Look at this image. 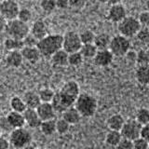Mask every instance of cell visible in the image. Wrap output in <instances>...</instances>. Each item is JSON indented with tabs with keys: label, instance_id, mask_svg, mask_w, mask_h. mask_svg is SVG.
<instances>
[{
	"label": "cell",
	"instance_id": "1",
	"mask_svg": "<svg viewBox=\"0 0 149 149\" xmlns=\"http://www.w3.org/2000/svg\"><path fill=\"white\" fill-rule=\"evenodd\" d=\"M80 93V88L77 81L69 80L65 82L58 91L55 92L51 104L56 113L62 114L64 110L74 104L77 98Z\"/></svg>",
	"mask_w": 149,
	"mask_h": 149
},
{
	"label": "cell",
	"instance_id": "2",
	"mask_svg": "<svg viewBox=\"0 0 149 149\" xmlns=\"http://www.w3.org/2000/svg\"><path fill=\"white\" fill-rule=\"evenodd\" d=\"M36 47L42 56L50 57L56 51L63 49V36L60 34H48L38 40Z\"/></svg>",
	"mask_w": 149,
	"mask_h": 149
},
{
	"label": "cell",
	"instance_id": "3",
	"mask_svg": "<svg viewBox=\"0 0 149 149\" xmlns=\"http://www.w3.org/2000/svg\"><path fill=\"white\" fill-rule=\"evenodd\" d=\"M74 106L78 110L82 118H91L96 113L98 102L93 95L87 92H82L79 93Z\"/></svg>",
	"mask_w": 149,
	"mask_h": 149
},
{
	"label": "cell",
	"instance_id": "4",
	"mask_svg": "<svg viewBox=\"0 0 149 149\" xmlns=\"http://www.w3.org/2000/svg\"><path fill=\"white\" fill-rule=\"evenodd\" d=\"M9 143L10 146L14 148L22 149L26 148L30 146L33 141L32 133L29 130L24 127L13 129L9 134Z\"/></svg>",
	"mask_w": 149,
	"mask_h": 149
},
{
	"label": "cell",
	"instance_id": "5",
	"mask_svg": "<svg viewBox=\"0 0 149 149\" xmlns=\"http://www.w3.org/2000/svg\"><path fill=\"white\" fill-rule=\"evenodd\" d=\"M5 33L8 36L15 37L19 39H23L30 34V27L27 22H22L18 18L7 21Z\"/></svg>",
	"mask_w": 149,
	"mask_h": 149
},
{
	"label": "cell",
	"instance_id": "6",
	"mask_svg": "<svg viewBox=\"0 0 149 149\" xmlns=\"http://www.w3.org/2000/svg\"><path fill=\"white\" fill-rule=\"evenodd\" d=\"M139 20L132 16H126L123 20L118 22V29L120 35L126 37H133L136 36L137 33L141 29Z\"/></svg>",
	"mask_w": 149,
	"mask_h": 149
},
{
	"label": "cell",
	"instance_id": "7",
	"mask_svg": "<svg viewBox=\"0 0 149 149\" xmlns=\"http://www.w3.org/2000/svg\"><path fill=\"white\" fill-rule=\"evenodd\" d=\"M108 49L112 51L114 56H116V57L126 56L130 49V42L129 37H126L120 34L111 37Z\"/></svg>",
	"mask_w": 149,
	"mask_h": 149
},
{
	"label": "cell",
	"instance_id": "8",
	"mask_svg": "<svg viewBox=\"0 0 149 149\" xmlns=\"http://www.w3.org/2000/svg\"><path fill=\"white\" fill-rule=\"evenodd\" d=\"M82 42L79 34L74 31H68L63 36V49L68 53L80 50Z\"/></svg>",
	"mask_w": 149,
	"mask_h": 149
},
{
	"label": "cell",
	"instance_id": "9",
	"mask_svg": "<svg viewBox=\"0 0 149 149\" xmlns=\"http://www.w3.org/2000/svg\"><path fill=\"white\" fill-rule=\"evenodd\" d=\"M142 126L136 119H130L125 121L122 129L120 130V132L122 137L128 138L130 140L136 139L137 137L141 136Z\"/></svg>",
	"mask_w": 149,
	"mask_h": 149
},
{
	"label": "cell",
	"instance_id": "10",
	"mask_svg": "<svg viewBox=\"0 0 149 149\" xmlns=\"http://www.w3.org/2000/svg\"><path fill=\"white\" fill-rule=\"evenodd\" d=\"M19 10L20 6L15 0H3L0 2V14L7 21L16 19Z\"/></svg>",
	"mask_w": 149,
	"mask_h": 149
},
{
	"label": "cell",
	"instance_id": "11",
	"mask_svg": "<svg viewBox=\"0 0 149 149\" xmlns=\"http://www.w3.org/2000/svg\"><path fill=\"white\" fill-rule=\"evenodd\" d=\"M114 54L109 49H98L96 55L93 58V63L99 67H107L113 63Z\"/></svg>",
	"mask_w": 149,
	"mask_h": 149
},
{
	"label": "cell",
	"instance_id": "12",
	"mask_svg": "<svg viewBox=\"0 0 149 149\" xmlns=\"http://www.w3.org/2000/svg\"><path fill=\"white\" fill-rule=\"evenodd\" d=\"M127 16V10L122 4H114L111 5V7L108 9L107 17L112 22H119L121 20Z\"/></svg>",
	"mask_w": 149,
	"mask_h": 149
},
{
	"label": "cell",
	"instance_id": "13",
	"mask_svg": "<svg viewBox=\"0 0 149 149\" xmlns=\"http://www.w3.org/2000/svg\"><path fill=\"white\" fill-rule=\"evenodd\" d=\"M36 109L41 120L52 119L56 116V111L51 102H41Z\"/></svg>",
	"mask_w": 149,
	"mask_h": 149
},
{
	"label": "cell",
	"instance_id": "14",
	"mask_svg": "<svg viewBox=\"0 0 149 149\" xmlns=\"http://www.w3.org/2000/svg\"><path fill=\"white\" fill-rule=\"evenodd\" d=\"M23 116H24L25 123L29 126L31 129H37L40 127V124L42 122L41 118L37 114L36 109L35 108H27L23 112Z\"/></svg>",
	"mask_w": 149,
	"mask_h": 149
},
{
	"label": "cell",
	"instance_id": "15",
	"mask_svg": "<svg viewBox=\"0 0 149 149\" xmlns=\"http://www.w3.org/2000/svg\"><path fill=\"white\" fill-rule=\"evenodd\" d=\"M21 52L22 54V57L24 61L30 63H37L41 58V53L37 47H28L24 46L21 49Z\"/></svg>",
	"mask_w": 149,
	"mask_h": 149
},
{
	"label": "cell",
	"instance_id": "16",
	"mask_svg": "<svg viewBox=\"0 0 149 149\" xmlns=\"http://www.w3.org/2000/svg\"><path fill=\"white\" fill-rule=\"evenodd\" d=\"M23 61H24V59L22 57L21 50L8 51V54L6 55V58H5V62H6L7 66L14 69L21 67Z\"/></svg>",
	"mask_w": 149,
	"mask_h": 149
},
{
	"label": "cell",
	"instance_id": "17",
	"mask_svg": "<svg viewBox=\"0 0 149 149\" xmlns=\"http://www.w3.org/2000/svg\"><path fill=\"white\" fill-rule=\"evenodd\" d=\"M30 34L38 40L48 35V26L44 20L38 19L33 22L32 26L30 27Z\"/></svg>",
	"mask_w": 149,
	"mask_h": 149
},
{
	"label": "cell",
	"instance_id": "18",
	"mask_svg": "<svg viewBox=\"0 0 149 149\" xmlns=\"http://www.w3.org/2000/svg\"><path fill=\"white\" fill-rule=\"evenodd\" d=\"M62 118L65 119L70 125H76L80 122L82 116L74 106H71L62 113Z\"/></svg>",
	"mask_w": 149,
	"mask_h": 149
},
{
	"label": "cell",
	"instance_id": "19",
	"mask_svg": "<svg viewBox=\"0 0 149 149\" xmlns=\"http://www.w3.org/2000/svg\"><path fill=\"white\" fill-rule=\"evenodd\" d=\"M68 55L69 53L66 50L61 49L50 56L51 63L54 66H58V67L66 66V65H68Z\"/></svg>",
	"mask_w": 149,
	"mask_h": 149
},
{
	"label": "cell",
	"instance_id": "20",
	"mask_svg": "<svg viewBox=\"0 0 149 149\" xmlns=\"http://www.w3.org/2000/svg\"><path fill=\"white\" fill-rule=\"evenodd\" d=\"M6 116H7L9 124L11 125V127L13 129L24 127L25 124H26L24 116H23V114L21 113V112H17V111L11 110Z\"/></svg>",
	"mask_w": 149,
	"mask_h": 149
},
{
	"label": "cell",
	"instance_id": "21",
	"mask_svg": "<svg viewBox=\"0 0 149 149\" xmlns=\"http://www.w3.org/2000/svg\"><path fill=\"white\" fill-rule=\"evenodd\" d=\"M135 78L141 85H148L149 84V64L138 65L135 71Z\"/></svg>",
	"mask_w": 149,
	"mask_h": 149
},
{
	"label": "cell",
	"instance_id": "22",
	"mask_svg": "<svg viewBox=\"0 0 149 149\" xmlns=\"http://www.w3.org/2000/svg\"><path fill=\"white\" fill-rule=\"evenodd\" d=\"M22 99L24 101L25 104L28 108H35L36 109L41 102L38 93L33 91H28L24 92V94L22 96Z\"/></svg>",
	"mask_w": 149,
	"mask_h": 149
},
{
	"label": "cell",
	"instance_id": "23",
	"mask_svg": "<svg viewBox=\"0 0 149 149\" xmlns=\"http://www.w3.org/2000/svg\"><path fill=\"white\" fill-rule=\"evenodd\" d=\"M124 123H125V119L122 116V115L118 114V113L111 115L106 121L108 129L114 130H120L122 129Z\"/></svg>",
	"mask_w": 149,
	"mask_h": 149
},
{
	"label": "cell",
	"instance_id": "24",
	"mask_svg": "<svg viewBox=\"0 0 149 149\" xmlns=\"http://www.w3.org/2000/svg\"><path fill=\"white\" fill-rule=\"evenodd\" d=\"M24 44H23V39L15 38V37L8 36L4 41V48L8 51H13V50H21Z\"/></svg>",
	"mask_w": 149,
	"mask_h": 149
},
{
	"label": "cell",
	"instance_id": "25",
	"mask_svg": "<svg viewBox=\"0 0 149 149\" xmlns=\"http://www.w3.org/2000/svg\"><path fill=\"white\" fill-rule=\"evenodd\" d=\"M39 129L45 136H52L56 132V119L52 118L42 120Z\"/></svg>",
	"mask_w": 149,
	"mask_h": 149
},
{
	"label": "cell",
	"instance_id": "26",
	"mask_svg": "<svg viewBox=\"0 0 149 149\" xmlns=\"http://www.w3.org/2000/svg\"><path fill=\"white\" fill-rule=\"evenodd\" d=\"M111 41V36L107 33H100L95 35V38L93 43L97 47L98 49H104L109 48V44Z\"/></svg>",
	"mask_w": 149,
	"mask_h": 149
},
{
	"label": "cell",
	"instance_id": "27",
	"mask_svg": "<svg viewBox=\"0 0 149 149\" xmlns=\"http://www.w3.org/2000/svg\"><path fill=\"white\" fill-rule=\"evenodd\" d=\"M122 139V135H121L120 130H110L105 135V143L108 144L109 146L116 147V146L119 143L120 140Z\"/></svg>",
	"mask_w": 149,
	"mask_h": 149
},
{
	"label": "cell",
	"instance_id": "28",
	"mask_svg": "<svg viewBox=\"0 0 149 149\" xmlns=\"http://www.w3.org/2000/svg\"><path fill=\"white\" fill-rule=\"evenodd\" d=\"M81 54L83 55L84 59H93L96 55L98 49L94 45V43H88V44H82L80 50Z\"/></svg>",
	"mask_w": 149,
	"mask_h": 149
},
{
	"label": "cell",
	"instance_id": "29",
	"mask_svg": "<svg viewBox=\"0 0 149 149\" xmlns=\"http://www.w3.org/2000/svg\"><path fill=\"white\" fill-rule=\"evenodd\" d=\"M9 105L11 107V110L21 112V113H23L24 110L27 108L22 97L20 96H13L9 101Z\"/></svg>",
	"mask_w": 149,
	"mask_h": 149
},
{
	"label": "cell",
	"instance_id": "30",
	"mask_svg": "<svg viewBox=\"0 0 149 149\" xmlns=\"http://www.w3.org/2000/svg\"><path fill=\"white\" fill-rule=\"evenodd\" d=\"M84 57L80 51H74L68 55V65H71L73 67H78L83 63Z\"/></svg>",
	"mask_w": 149,
	"mask_h": 149
},
{
	"label": "cell",
	"instance_id": "31",
	"mask_svg": "<svg viewBox=\"0 0 149 149\" xmlns=\"http://www.w3.org/2000/svg\"><path fill=\"white\" fill-rule=\"evenodd\" d=\"M135 119L141 125H144L149 122V109L146 107L139 108L135 115Z\"/></svg>",
	"mask_w": 149,
	"mask_h": 149
},
{
	"label": "cell",
	"instance_id": "32",
	"mask_svg": "<svg viewBox=\"0 0 149 149\" xmlns=\"http://www.w3.org/2000/svg\"><path fill=\"white\" fill-rule=\"evenodd\" d=\"M39 95V98L41 102H51L52 101L55 91L50 88H42L39 90V91L37 92Z\"/></svg>",
	"mask_w": 149,
	"mask_h": 149
},
{
	"label": "cell",
	"instance_id": "33",
	"mask_svg": "<svg viewBox=\"0 0 149 149\" xmlns=\"http://www.w3.org/2000/svg\"><path fill=\"white\" fill-rule=\"evenodd\" d=\"M70 125L66 120L63 118L56 120V132L59 134H66L70 130Z\"/></svg>",
	"mask_w": 149,
	"mask_h": 149
},
{
	"label": "cell",
	"instance_id": "34",
	"mask_svg": "<svg viewBox=\"0 0 149 149\" xmlns=\"http://www.w3.org/2000/svg\"><path fill=\"white\" fill-rule=\"evenodd\" d=\"M39 5H40L41 9L45 13H51L57 8H56L55 0H41Z\"/></svg>",
	"mask_w": 149,
	"mask_h": 149
},
{
	"label": "cell",
	"instance_id": "35",
	"mask_svg": "<svg viewBox=\"0 0 149 149\" xmlns=\"http://www.w3.org/2000/svg\"><path fill=\"white\" fill-rule=\"evenodd\" d=\"M79 36L82 44H88V43H93L95 38V34L90 29L83 30L81 33H79Z\"/></svg>",
	"mask_w": 149,
	"mask_h": 149
},
{
	"label": "cell",
	"instance_id": "36",
	"mask_svg": "<svg viewBox=\"0 0 149 149\" xmlns=\"http://www.w3.org/2000/svg\"><path fill=\"white\" fill-rule=\"evenodd\" d=\"M136 63L138 65L149 64V51L141 49L136 52Z\"/></svg>",
	"mask_w": 149,
	"mask_h": 149
},
{
	"label": "cell",
	"instance_id": "37",
	"mask_svg": "<svg viewBox=\"0 0 149 149\" xmlns=\"http://www.w3.org/2000/svg\"><path fill=\"white\" fill-rule=\"evenodd\" d=\"M137 39L143 44H149V27L142 26L136 35Z\"/></svg>",
	"mask_w": 149,
	"mask_h": 149
},
{
	"label": "cell",
	"instance_id": "38",
	"mask_svg": "<svg viewBox=\"0 0 149 149\" xmlns=\"http://www.w3.org/2000/svg\"><path fill=\"white\" fill-rule=\"evenodd\" d=\"M32 17H33V14H32V11L29 8H20V10H19L18 16H17V18L19 19V20L28 23L32 20Z\"/></svg>",
	"mask_w": 149,
	"mask_h": 149
},
{
	"label": "cell",
	"instance_id": "39",
	"mask_svg": "<svg viewBox=\"0 0 149 149\" xmlns=\"http://www.w3.org/2000/svg\"><path fill=\"white\" fill-rule=\"evenodd\" d=\"M148 146L149 142L142 136L133 140V149H148Z\"/></svg>",
	"mask_w": 149,
	"mask_h": 149
},
{
	"label": "cell",
	"instance_id": "40",
	"mask_svg": "<svg viewBox=\"0 0 149 149\" xmlns=\"http://www.w3.org/2000/svg\"><path fill=\"white\" fill-rule=\"evenodd\" d=\"M137 19L139 20L141 26L149 27V11L148 10L142 11L139 14V17Z\"/></svg>",
	"mask_w": 149,
	"mask_h": 149
},
{
	"label": "cell",
	"instance_id": "41",
	"mask_svg": "<svg viewBox=\"0 0 149 149\" xmlns=\"http://www.w3.org/2000/svg\"><path fill=\"white\" fill-rule=\"evenodd\" d=\"M116 148H120V149H133V141L132 140H130L128 138H124L120 140L119 143L116 146Z\"/></svg>",
	"mask_w": 149,
	"mask_h": 149
},
{
	"label": "cell",
	"instance_id": "42",
	"mask_svg": "<svg viewBox=\"0 0 149 149\" xmlns=\"http://www.w3.org/2000/svg\"><path fill=\"white\" fill-rule=\"evenodd\" d=\"M0 128H1L2 132H10L13 130L11 125L8 122L7 116H2V118H0Z\"/></svg>",
	"mask_w": 149,
	"mask_h": 149
},
{
	"label": "cell",
	"instance_id": "43",
	"mask_svg": "<svg viewBox=\"0 0 149 149\" xmlns=\"http://www.w3.org/2000/svg\"><path fill=\"white\" fill-rule=\"evenodd\" d=\"M87 0H69V8L74 9H81L86 6Z\"/></svg>",
	"mask_w": 149,
	"mask_h": 149
},
{
	"label": "cell",
	"instance_id": "44",
	"mask_svg": "<svg viewBox=\"0 0 149 149\" xmlns=\"http://www.w3.org/2000/svg\"><path fill=\"white\" fill-rule=\"evenodd\" d=\"M37 42H38V39H36L34 36H32L31 34H29L27 36H25L23 38V44L24 46H28V47H36Z\"/></svg>",
	"mask_w": 149,
	"mask_h": 149
},
{
	"label": "cell",
	"instance_id": "45",
	"mask_svg": "<svg viewBox=\"0 0 149 149\" xmlns=\"http://www.w3.org/2000/svg\"><path fill=\"white\" fill-rule=\"evenodd\" d=\"M56 8L59 9H66L69 8V0H55Z\"/></svg>",
	"mask_w": 149,
	"mask_h": 149
},
{
	"label": "cell",
	"instance_id": "46",
	"mask_svg": "<svg viewBox=\"0 0 149 149\" xmlns=\"http://www.w3.org/2000/svg\"><path fill=\"white\" fill-rule=\"evenodd\" d=\"M141 136L143 137V138H146L149 142V122L142 126Z\"/></svg>",
	"mask_w": 149,
	"mask_h": 149
},
{
	"label": "cell",
	"instance_id": "47",
	"mask_svg": "<svg viewBox=\"0 0 149 149\" xmlns=\"http://www.w3.org/2000/svg\"><path fill=\"white\" fill-rule=\"evenodd\" d=\"M9 146H10L9 140L0 135V149H8Z\"/></svg>",
	"mask_w": 149,
	"mask_h": 149
},
{
	"label": "cell",
	"instance_id": "48",
	"mask_svg": "<svg viewBox=\"0 0 149 149\" xmlns=\"http://www.w3.org/2000/svg\"><path fill=\"white\" fill-rule=\"evenodd\" d=\"M6 24H7V20L0 14V34H2L3 32H5Z\"/></svg>",
	"mask_w": 149,
	"mask_h": 149
},
{
	"label": "cell",
	"instance_id": "49",
	"mask_svg": "<svg viewBox=\"0 0 149 149\" xmlns=\"http://www.w3.org/2000/svg\"><path fill=\"white\" fill-rule=\"evenodd\" d=\"M107 2H108L110 5H114V4H118L121 2V0H107Z\"/></svg>",
	"mask_w": 149,
	"mask_h": 149
},
{
	"label": "cell",
	"instance_id": "50",
	"mask_svg": "<svg viewBox=\"0 0 149 149\" xmlns=\"http://www.w3.org/2000/svg\"><path fill=\"white\" fill-rule=\"evenodd\" d=\"M146 10H148V11H149V0H147V1H146Z\"/></svg>",
	"mask_w": 149,
	"mask_h": 149
},
{
	"label": "cell",
	"instance_id": "51",
	"mask_svg": "<svg viewBox=\"0 0 149 149\" xmlns=\"http://www.w3.org/2000/svg\"><path fill=\"white\" fill-rule=\"evenodd\" d=\"M2 62V54H1V52H0V63Z\"/></svg>",
	"mask_w": 149,
	"mask_h": 149
},
{
	"label": "cell",
	"instance_id": "52",
	"mask_svg": "<svg viewBox=\"0 0 149 149\" xmlns=\"http://www.w3.org/2000/svg\"><path fill=\"white\" fill-rule=\"evenodd\" d=\"M1 133H2V130H1V128H0V135H1Z\"/></svg>",
	"mask_w": 149,
	"mask_h": 149
},
{
	"label": "cell",
	"instance_id": "53",
	"mask_svg": "<svg viewBox=\"0 0 149 149\" xmlns=\"http://www.w3.org/2000/svg\"><path fill=\"white\" fill-rule=\"evenodd\" d=\"M148 149H149V146H148Z\"/></svg>",
	"mask_w": 149,
	"mask_h": 149
}]
</instances>
